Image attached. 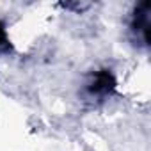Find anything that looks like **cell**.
<instances>
[{"label":"cell","mask_w":151,"mask_h":151,"mask_svg":"<svg viewBox=\"0 0 151 151\" xmlns=\"http://www.w3.org/2000/svg\"><path fill=\"white\" fill-rule=\"evenodd\" d=\"M9 50H11V43H9V37H7L4 23L0 22V53H6Z\"/></svg>","instance_id":"cell-3"},{"label":"cell","mask_w":151,"mask_h":151,"mask_svg":"<svg viewBox=\"0 0 151 151\" xmlns=\"http://www.w3.org/2000/svg\"><path fill=\"white\" fill-rule=\"evenodd\" d=\"M149 11H151L149 2H142L133 9L130 20V32L133 39L142 46L149 45Z\"/></svg>","instance_id":"cell-2"},{"label":"cell","mask_w":151,"mask_h":151,"mask_svg":"<svg viewBox=\"0 0 151 151\" xmlns=\"http://www.w3.org/2000/svg\"><path fill=\"white\" fill-rule=\"evenodd\" d=\"M116 77L110 69L93 71L86 80V93L91 98H105L116 91Z\"/></svg>","instance_id":"cell-1"}]
</instances>
